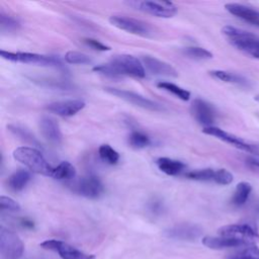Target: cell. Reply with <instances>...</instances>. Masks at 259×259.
I'll list each match as a JSON object with an SVG mask.
<instances>
[{
  "label": "cell",
  "instance_id": "23",
  "mask_svg": "<svg viewBox=\"0 0 259 259\" xmlns=\"http://www.w3.org/2000/svg\"><path fill=\"white\" fill-rule=\"evenodd\" d=\"M7 130L18 140L21 142L30 144L32 146H39V143L35 139V137L31 134V132L22 125L19 124H8Z\"/></svg>",
  "mask_w": 259,
  "mask_h": 259
},
{
  "label": "cell",
  "instance_id": "11",
  "mask_svg": "<svg viewBox=\"0 0 259 259\" xmlns=\"http://www.w3.org/2000/svg\"><path fill=\"white\" fill-rule=\"evenodd\" d=\"M202 132L208 136H212V137H215L218 138L219 140L227 143V144H230L240 150H243L245 152H248V153H258V146H254V145H251L247 142H245L244 140H242L241 138L233 135V134H230L220 127H217V126H208V127H203Z\"/></svg>",
  "mask_w": 259,
  "mask_h": 259
},
{
  "label": "cell",
  "instance_id": "14",
  "mask_svg": "<svg viewBox=\"0 0 259 259\" xmlns=\"http://www.w3.org/2000/svg\"><path fill=\"white\" fill-rule=\"evenodd\" d=\"M74 191L79 195L87 198H97L103 193L104 187L98 177L89 175L81 178L76 183Z\"/></svg>",
  "mask_w": 259,
  "mask_h": 259
},
{
  "label": "cell",
  "instance_id": "7",
  "mask_svg": "<svg viewBox=\"0 0 259 259\" xmlns=\"http://www.w3.org/2000/svg\"><path fill=\"white\" fill-rule=\"evenodd\" d=\"M106 92L135 105L144 109H148L151 111H163L164 106L154 100H151L139 93L124 90V89H118V88H113V87H105L104 88Z\"/></svg>",
  "mask_w": 259,
  "mask_h": 259
},
{
  "label": "cell",
  "instance_id": "38",
  "mask_svg": "<svg viewBox=\"0 0 259 259\" xmlns=\"http://www.w3.org/2000/svg\"><path fill=\"white\" fill-rule=\"evenodd\" d=\"M258 153H259V147H258Z\"/></svg>",
  "mask_w": 259,
  "mask_h": 259
},
{
  "label": "cell",
  "instance_id": "32",
  "mask_svg": "<svg viewBox=\"0 0 259 259\" xmlns=\"http://www.w3.org/2000/svg\"><path fill=\"white\" fill-rule=\"evenodd\" d=\"M65 61L68 64H73V65H84V64L91 63V59L89 56L77 51L67 52L65 54Z\"/></svg>",
  "mask_w": 259,
  "mask_h": 259
},
{
  "label": "cell",
  "instance_id": "18",
  "mask_svg": "<svg viewBox=\"0 0 259 259\" xmlns=\"http://www.w3.org/2000/svg\"><path fill=\"white\" fill-rule=\"evenodd\" d=\"M142 63L146 69L154 75L166 76V77H177V70L167 62L159 60L152 56H143Z\"/></svg>",
  "mask_w": 259,
  "mask_h": 259
},
{
  "label": "cell",
  "instance_id": "20",
  "mask_svg": "<svg viewBox=\"0 0 259 259\" xmlns=\"http://www.w3.org/2000/svg\"><path fill=\"white\" fill-rule=\"evenodd\" d=\"M227 11L236 17L259 27V11L240 3H228L225 5Z\"/></svg>",
  "mask_w": 259,
  "mask_h": 259
},
{
  "label": "cell",
  "instance_id": "8",
  "mask_svg": "<svg viewBox=\"0 0 259 259\" xmlns=\"http://www.w3.org/2000/svg\"><path fill=\"white\" fill-rule=\"evenodd\" d=\"M128 5L145 13L162 18H170L177 13L176 5L169 1H133L128 2Z\"/></svg>",
  "mask_w": 259,
  "mask_h": 259
},
{
  "label": "cell",
  "instance_id": "19",
  "mask_svg": "<svg viewBox=\"0 0 259 259\" xmlns=\"http://www.w3.org/2000/svg\"><path fill=\"white\" fill-rule=\"evenodd\" d=\"M38 125L44 138L53 144H60L63 139V135L59 123L51 116H41Z\"/></svg>",
  "mask_w": 259,
  "mask_h": 259
},
{
  "label": "cell",
  "instance_id": "17",
  "mask_svg": "<svg viewBox=\"0 0 259 259\" xmlns=\"http://www.w3.org/2000/svg\"><path fill=\"white\" fill-rule=\"evenodd\" d=\"M85 107V102L80 99H68L49 103L46 108L59 116H72L81 111Z\"/></svg>",
  "mask_w": 259,
  "mask_h": 259
},
{
  "label": "cell",
  "instance_id": "29",
  "mask_svg": "<svg viewBox=\"0 0 259 259\" xmlns=\"http://www.w3.org/2000/svg\"><path fill=\"white\" fill-rule=\"evenodd\" d=\"M226 259H259V247L247 246L226 257Z\"/></svg>",
  "mask_w": 259,
  "mask_h": 259
},
{
  "label": "cell",
  "instance_id": "35",
  "mask_svg": "<svg viewBox=\"0 0 259 259\" xmlns=\"http://www.w3.org/2000/svg\"><path fill=\"white\" fill-rule=\"evenodd\" d=\"M83 42L90 47L91 49L95 50V51H99V52H106V51H110V47L100 42L99 40L95 39V38H91V37H86L83 39Z\"/></svg>",
  "mask_w": 259,
  "mask_h": 259
},
{
  "label": "cell",
  "instance_id": "30",
  "mask_svg": "<svg viewBox=\"0 0 259 259\" xmlns=\"http://www.w3.org/2000/svg\"><path fill=\"white\" fill-rule=\"evenodd\" d=\"M128 144L135 149H143L151 145V139L143 132L134 131L128 137Z\"/></svg>",
  "mask_w": 259,
  "mask_h": 259
},
{
  "label": "cell",
  "instance_id": "33",
  "mask_svg": "<svg viewBox=\"0 0 259 259\" xmlns=\"http://www.w3.org/2000/svg\"><path fill=\"white\" fill-rule=\"evenodd\" d=\"M0 27H1L2 31L15 30L19 27V22L14 17L1 11L0 12Z\"/></svg>",
  "mask_w": 259,
  "mask_h": 259
},
{
  "label": "cell",
  "instance_id": "2",
  "mask_svg": "<svg viewBox=\"0 0 259 259\" xmlns=\"http://www.w3.org/2000/svg\"><path fill=\"white\" fill-rule=\"evenodd\" d=\"M223 34L229 39L230 44L239 50L240 52L259 60V36L235 27L231 25H226L222 29Z\"/></svg>",
  "mask_w": 259,
  "mask_h": 259
},
{
  "label": "cell",
  "instance_id": "25",
  "mask_svg": "<svg viewBox=\"0 0 259 259\" xmlns=\"http://www.w3.org/2000/svg\"><path fill=\"white\" fill-rule=\"evenodd\" d=\"M209 75L212 78L221 80L226 83H233V84H238V85H246L247 84V80L243 76H241L239 74L232 73V72L224 71V70L209 71Z\"/></svg>",
  "mask_w": 259,
  "mask_h": 259
},
{
  "label": "cell",
  "instance_id": "21",
  "mask_svg": "<svg viewBox=\"0 0 259 259\" xmlns=\"http://www.w3.org/2000/svg\"><path fill=\"white\" fill-rule=\"evenodd\" d=\"M156 165L160 171L170 176H175L180 174L186 167L183 162L174 160L171 158H167V157H161L157 159Z\"/></svg>",
  "mask_w": 259,
  "mask_h": 259
},
{
  "label": "cell",
  "instance_id": "1",
  "mask_svg": "<svg viewBox=\"0 0 259 259\" xmlns=\"http://www.w3.org/2000/svg\"><path fill=\"white\" fill-rule=\"evenodd\" d=\"M93 71L111 78H118L121 76L144 78L146 76V70L143 63L138 58L126 54L113 56L108 64L95 66Z\"/></svg>",
  "mask_w": 259,
  "mask_h": 259
},
{
  "label": "cell",
  "instance_id": "4",
  "mask_svg": "<svg viewBox=\"0 0 259 259\" xmlns=\"http://www.w3.org/2000/svg\"><path fill=\"white\" fill-rule=\"evenodd\" d=\"M0 55L3 59L15 62V63H22V64H29V65H37L42 67H61V61L53 56H45L35 53H23V52H7V51H0Z\"/></svg>",
  "mask_w": 259,
  "mask_h": 259
},
{
  "label": "cell",
  "instance_id": "6",
  "mask_svg": "<svg viewBox=\"0 0 259 259\" xmlns=\"http://www.w3.org/2000/svg\"><path fill=\"white\" fill-rule=\"evenodd\" d=\"M24 251L21 239L9 229L0 227V253L4 259H19Z\"/></svg>",
  "mask_w": 259,
  "mask_h": 259
},
{
  "label": "cell",
  "instance_id": "22",
  "mask_svg": "<svg viewBox=\"0 0 259 259\" xmlns=\"http://www.w3.org/2000/svg\"><path fill=\"white\" fill-rule=\"evenodd\" d=\"M30 180V173L24 169H19L13 172L8 178V186L13 191L22 190Z\"/></svg>",
  "mask_w": 259,
  "mask_h": 259
},
{
  "label": "cell",
  "instance_id": "9",
  "mask_svg": "<svg viewBox=\"0 0 259 259\" xmlns=\"http://www.w3.org/2000/svg\"><path fill=\"white\" fill-rule=\"evenodd\" d=\"M186 178L196 181H207L214 182L221 185H229L233 182V174L227 169H197L189 171L185 174Z\"/></svg>",
  "mask_w": 259,
  "mask_h": 259
},
{
  "label": "cell",
  "instance_id": "5",
  "mask_svg": "<svg viewBox=\"0 0 259 259\" xmlns=\"http://www.w3.org/2000/svg\"><path fill=\"white\" fill-rule=\"evenodd\" d=\"M109 22L121 30L143 37H153L155 33L153 27L148 22L124 15H111Z\"/></svg>",
  "mask_w": 259,
  "mask_h": 259
},
{
  "label": "cell",
  "instance_id": "36",
  "mask_svg": "<svg viewBox=\"0 0 259 259\" xmlns=\"http://www.w3.org/2000/svg\"><path fill=\"white\" fill-rule=\"evenodd\" d=\"M248 161H249V163L252 164L253 166L259 167V160H257V159H249Z\"/></svg>",
  "mask_w": 259,
  "mask_h": 259
},
{
  "label": "cell",
  "instance_id": "12",
  "mask_svg": "<svg viewBox=\"0 0 259 259\" xmlns=\"http://www.w3.org/2000/svg\"><path fill=\"white\" fill-rule=\"evenodd\" d=\"M220 236L249 240L256 243L259 241V233L256 228L248 224H232L223 226L218 230Z\"/></svg>",
  "mask_w": 259,
  "mask_h": 259
},
{
  "label": "cell",
  "instance_id": "31",
  "mask_svg": "<svg viewBox=\"0 0 259 259\" xmlns=\"http://www.w3.org/2000/svg\"><path fill=\"white\" fill-rule=\"evenodd\" d=\"M98 154H99V157L104 162H106L107 164H110V165H115L119 160V154L111 146H109L107 144L101 145L99 147Z\"/></svg>",
  "mask_w": 259,
  "mask_h": 259
},
{
  "label": "cell",
  "instance_id": "24",
  "mask_svg": "<svg viewBox=\"0 0 259 259\" xmlns=\"http://www.w3.org/2000/svg\"><path fill=\"white\" fill-rule=\"evenodd\" d=\"M252 191V186L248 182H240L236 185L232 197V203L236 206H241L246 203Z\"/></svg>",
  "mask_w": 259,
  "mask_h": 259
},
{
  "label": "cell",
  "instance_id": "16",
  "mask_svg": "<svg viewBox=\"0 0 259 259\" xmlns=\"http://www.w3.org/2000/svg\"><path fill=\"white\" fill-rule=\"evenodd\" d=\"M202 244L213 250H222L228 248H236V247H247L254 244L249 240L239 239V238H232V237H212V236H205L201 240Z\"/></svg>",
  "mask_w": 259,
  "mask_h": 259
},
{
  "label": "cell",
  "instance_id": "27",
  "mask_svg": "<svg viewBox=\"0 0 259 259\" xmlns=\"http://www.w3.org/2000/svg\"><path fill=\"white\" fill-rule=\"evenodd\" d=\"M157 87L160 89H163L171 94H173L174 96L178 97L179 99L183 100V101H187L190 98V92L187 91L186 89H183L182 87L171 83V82H166V81H160L157 83Z\"/></svg>",
  "mask_w": 259,
  "mask_h": 259
},
{
  "label": "cell",
  "instance_id": "10",
  "mask_svg": "<svg viewBox=\"0 0 259 259\" xmlns=\"http://www.w3.org/2000/svg\"><path fill=\"white\" fill-rule=\"evenodd\" d=\"M44 249L55 251L62 259H95L93 254H87L61 240H46L39 244Z\"/></svg>",
  "mask_w": 259,
  "mask_h": 259
},
{
  "label": "cell",
  "instance_id": "34",
  "mask_svg": "<svg viewBox=\"0 0 259 259\" xmlns=\"http://www.w3.org/2000/svg\"><path fill=\"white\" fill-rule=\"evenodd\" d=\"M0 209L2 211L8 210V211H18L20 210V205L18 202H16L14 199L8 196H0Z\"/></svg>",
  "mask_w": 259,
  "mask_h": 259
},
{
  "label": "cell",
  "instance_id": "28",
  "mask_svg": "<svg viewBox=\"0 0 259 259\" xmlns=\"http://www.w3.org/2000/svg\"><path fill=\"white\" fill-rule=\"evenodd\" d=\"M182 53L187 58L197 61L209 60L212 58V54L209 51L200 47H187L182 50Z\"/></svg>",
  "mask_w": 259,
  "mask_h": 259
},
{
  "label": "cell",
  "instance_id": "13",
  "mask_svg": "<svg viewBox=\"0 0 259 259\" xmlns=\"http://www.w3.org/2000/svg\"><path fill=\"white\" fill-rule=\"evenodd\" d=\"M190 112L194 119L204 127L213 126L212 124L215 120V110L207 101L200 98L194 99L190 107Z\"/></svg>",
  "mask_w": 259,
  "mask_h": 259
},
{
  "label": "cell",
  "instance_id": "15",
  "mask_svg": "<svg viewBox=\"0 0 259 259\" xmlns=\"http://www.w3.org/2000/svg\"><path fill=\"white\" fill-rule=\"evenodd\" d=\"M202 234V229L194 224L183 223L175 225L165 231V235L168 238L182 241H193L199 238Z\"/></svg>",
  "mask_w": 259,
  "mask_h": 259
},
{
  "label": "cell",
  "instance_id": "26",
  "mask_svg": "<svg viewBox=\"0 0 259 259\" xmlns=\"http://www.w3.org/2000/svg\"><path fill=\"white\" fill-rule=\"evenodd\" d=\"M76 176L75 167L68 161L61 162L57 167L54 168L52 177L58 180H69Z\"/></svg>",
  "mask_w": 259,
  "mask_h": 259
},
{
  "label": "cell",
  "instance_id": "3",
  "mask_svg": "<svg viewBox=\"0 0 259 259\" xmlns=\"http://www.w3.org/2000/svg\"><path fill=\"white\" fill-rule=\"evenodd\" d=\"M13 158L30 171L52 177L54 168L37 149L32 147H18L13 151Z\"/></svg>",
  "mask_w": 259,
  "mask_h": 259
},
{
  "label": "cell",
  "instance_id": "37",
  "mask_svg": "<svg viewBox=\"0 0 259 259\" xmlns=\"http://www.w3.org/2000/svg\"><path fill=\"white\" fill-rule=\"evenodd\" d=\"M254 99H255L256 101H259V94H257V95L254 97Z\"/></svg>",
  "mask_w": 259,
  "mask_h": 259
}]
</instances>
